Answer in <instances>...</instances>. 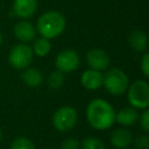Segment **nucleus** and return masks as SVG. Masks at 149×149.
I'll list each match as a JSON object with an SVG mask.
<instances>
[{
	"label": "nucleus",
	"instance_id": "1",
	"mask_svg": "<svg viewBox=\"0 0 149 149\" xmlns=\"http://www.w3.org/2000/svg\"><path fill=\"white\" fill-rule=\"evenodd\" d=\"M86 119L92 128L97 130H106L115 122V111L108 101L97 98L88 102Z\"/></svg>",
	"mask_w": 149,
	"mask_h": 149
},
{
	"label": "nucleus",
	"instance_id": "2",
	"mask_svg": "<svg viewBox=\"0 0 149 149\" xmlns=\"http://www.w3.org/2000/svg\"><path fill=\"white\" fill-rule=\"evenodd\" d=\"M65 17L62 13L56 10H49L43 13L36 23V30L42 37L52 40L59 36L65 29Z\"/></svg>",
	"mask_w": 149,
	"mask_h": 149
},
{
	"label": "nucleus",
	"instance_id": "3",
	"mask_svg": "<svg viewBox=\"0 0 149 149\" xmlns=\"http://www.w3.org/2000/svg\"><path fill=\"white\" fill-rule=\"evenodd\" d=\"M127 99L132 107L146 109L149 106V85L146 80H135L127 88Z\"/></svg>",
	"mask_w": 149,
	"mask_h": 149
},
{
	"label": "nucleus",
	"instance_id": "4",
	"mask_svg": "<svg viewBox=\"0 0 149 149\" xmlns=\"http://www.w3.org/2000/svg\"><path fill=\"white\" fill-rule=\"evenodd\" d=\"M102 85L105 86L106 91L109 94L121 95V94L126 93L128 85H129V80H128L127 74L122 70L113 68V69L108 70L106 72V74L104 76Z\"/></svg>",
	"mask_w": 149,
	"mask_h": 149
},
{
	"label": "nucleus",
	"instance_id": "5",
	"mask_svg": "<svg viewBox=\"0 0 149 149\" xmlns=\"http://www.w3.org/2000/svg\"><path fill=\"white\" fill-rule=\"evenodd\" d=\"M78 114L77 111L71 106L59 107L52 115V126L55 129L62 133L70 132L77 125Z\"/></svg>",
	"mask_w": 149,
	"mask_h": 149
},
{
	"label": "nucleus",
	"instance_id": "6",
	"mask_svg": "<svg viewBox=\"0 0 149 149\" xmlns=\"http://www.w3.org/2000/svg\"><path fill=\"white\" fill-rule=\"evenodd\" d=\"M33 56L34 54L31 47L26 43H20L10 49L8 55V62L16 70H24L30 65Z\"/></svg>",
	"mask_w": 149,
	"mask_h": 149
},
{
	"label": "nucleus",
	"instance_id": "7",
	"mask_svg": "<svg viewBox=\"0 0 149 149\" xmlns=\"http://www.w3.org/2000/svg\"><path fill=\"white\" fill-rule=\"evenodd\" d=\"M80 59L77 54V51L72 49H65L62 50L55 59V65L58 71L66 73V72H72L79 66Z\"/></svg>",
	"mask_w": 149,
	"mask_h": 149
},
{
	"label": "nucleus",
	"instance_id": "8",
	"mask_svg": "<svg viewBox=\"0 0 149 149\" xmlns=\"http://www.w3.org/2000/svg\"><path fill=\"white\" fill-rule=\"evenodd\" d=\"M86 62L90 69L97 70V71H102L106 70L109 66L111 59L108 54L99 48H93L87 51L86 54Z\"/></svg>",
	"mask_w": 149,
	"mask_h": 149
},
{
	"label": "nucleus",
	"instance_id": "9",
	"mask_svg": "<svg viewBox=\"0 0 149 149\" xmlns=\"http://www.w3.org/2000/svg\"><path fill=\"white\" fill-rule=\"evenodd\" d=\"M13 31L15 37L22 43L34 41L36 37V28L29 21H26V20L16 22L13 28Z\"/></svg>",
	"mask_w": 149,
	"mask_h": 149
},
{
	"label": "nucleus",
	"instance_id": "10",
	"mask_svg": "<svg viewBox=\"0 0 149 149\" xmlns=\"http://www.w3.org/2000/svg\"><path fill=\"white\" fill-rule=\"evenodd\" d=\"M102 80H104L102 73L100 71H97L93 69L85 70L80 76L81 85L86 90H90V91H94V90H98L99 87H101Z\"/></svg>",
	"mask_w": 149,
	"mask_h": 149
},
{
	"label": "nucleus",
	"instance_id": "11",
	"mask_svg": "<svg viewBox=\"0 0 149 149\" xmlns=\"http://www.w3.org/2000/svg\"><path fill=\"white\" fill-rule=\"evenodd\" d=\"M111 143L116 149H127L133 143V134L127 128H118L111 134Z\"/></svg>",
	"mask_w": 149,
	"mask_h": 149
},
{
	"label": "nucleus",
	"instance_id": "12",
	"mask_svg": "<svg viewBox=\"0 0 149 149\" xmlns=\"http://www.w3.org/2000/svg\"><path fill=\"white\" fill-rule=\"evenodd\" d=\"M37 9V0H14L13 12L22 19L31 17Z\"/></svg>",
	"mask_w": 149,
	"mask_h": 149
},
{
	"label": "nucleus",
	"instance_id": "13",
	"mask_svg": "<svg viewBox=\"0 0 149 149\" xmlns=\"http://www.w3.org/2000/svg\"><path fill=\"white\" fill-rule=\"evenodd\" d=\"M139 116L140 115L136 108L132 106H127L121 108L118 113H115V121L123 127H129L137 122Z\"/></svg>",
	"mask_w": 149,
	"mask_h": 149
},
{
	"label": "nucleus",
	"instance_id": "14",
	"mask_svg": "<svg viewBox=\"0 0 149 149\" xmlns=\"http://www.w3.org/2000/svg\"><path fill=\"white\" fill-rule=\"evenodd\" d=\"M128 43L130 48L134 49L135 51H140V52L146 51L148 44L147 35L142 30H134L128 36Z\"/></svg>",
	"mask_w": 149,
	"mask_h": 149
},
{
	"label": "nucleus",
	"instance_id": "15",
	"mask_svg": "<svg viewBox=\"0 0 149 149\" xmlns=\"http://www.w3.org/2000/svg\"><path fill=\"white\" fill-rule=\"evenodd\" d=\"M22 80L29 87H37L43 83V73L35 68H27L22 73Z\"/></svg>",
	"mask_w": 149,
	"mask_h": 149
},
{
	"label": "nucleus",
	"instance_id": "16",
	"mask_svg": "<svg viewBox=\"0 0 149 149\" xmlns=\"http://www.w3.org/2000/svg\"><path fill=\"white\" fill-rule=\"evenodd\" d=\"M31 50H33V54L37 55L38 57H45L51 50L50 40L42 37V36L34 40V44L31 47Z\"/></svg>",
	"mask_w": 149,
	"mask_h": 149
},
{
	"label": "nucleus",
	"instance_id": "17",
	"mask_svg": "<svg viewBox=\"0 0 149 149\" xmlns=\"http://www.w3.org/2000/svg\"><path fill=\"white\" fill-rule=\"evenodd\" d=\"M63 83H64V73L58 70L52 71L48 77V84L51 88L57 90L63 86Z\"/></svg>",
	"mask_w": 149,
	"mask_h": 149
},
{
	"label": "nucleus",
	"instance_id": "18",
	"mask_svg": "<svg viewBox=\"0 0 149 149\" xmlns=\"http://www.w3.org/2000/svg\"><path fill=\"white\" fill-rule=\"evenodd\" d=\"M81 149H106L105 143L97 137H86L80 143Z\"/></svg>",
	"mask_w": 149,
	"mask_h": 149
},
{
	"label": "nucleus",
	"instance_id": "19",
	"mask_svg": "<svg viewBox=\"0 0 149 149\" xmlns=\"http://www.w3.org/2000/svg\"><path fill=\"white\" fill-rule=\"evenodd\" d=\"M9 149H35V146L33 141L29 140L28 137L19 136L12 142Z\"/></svg>",
	"mask_w": 149,
	"mask_h": 149
},
{
	"label": "nucleus",
	"instance_id": "20",
	"mask_svg": "<svg viewBox=\"0 0 149 149\" xmlns=\"http://www.w3.org/2000/svg\"><path fill=\"white\" fill-rule=\"evenodd\" d=\"M133 142L135 143L137 149H148L149 148V137H148L147 133L139 135L135 140H133Z\"/></svg>",
	"mask_w": 149,
	"mask_h": 149
},
{
	"label": "nucleus",
	"instance_id": "21",
	"mask_svg": "<svg viewBox=\"0 0 149 149\" xmlns=\"http://www.w3.org/2000/svg\"><path fill=\"white\" fill-rule=\"evenodd\" d=\"M61 149H80V142L74 137H68L62 142Z\"/></svg>",
	"mask_w": 149,
	"mask_h": 149
},
{
	"label": "nucleus",
	"instance_id": "22",
	"mask_svg": "<svg viewBox=\"0 0 149 149\" xmlns=\"http://www.w3.org/2000/svg\"><path fill=\"white\" fill-rule=\"evenodd\" d=\"M140 118V125H141V128L144 130V133H148L149 132V112L148 109H143V113L139 116Z\"/></svg>",
	"mask_w": 149,
	"mask_h": 149
},
{
	"label": "nucleus",
	"instance_id": "23",
	"mask_svg": "<svg viewBox=\"0 0 149 149\" xmlns=\"http://www.w3.org/2000/svg\"><path fill=\"white\" fill-rule=\"evenodd\" d=\"M141 70L146 78L149 77V54L146 52L141 58Z\"/></svg>",
	"mask_w": 149,
	"mask_h": 149
},
{
	"label": "nucleus",
	"instance_id": "24",
	"mask_svg": "<svg viewBox=\"0 0 149 149\" xmlns=\"http://www.w3.org/2000/svg\"><path fill=\"white\" fill-rule=\"evenodd\" d=\"M1 43H2V34L0 33V45H1Z\"/></svg>",
	"mask_w": 149,
	"mask_h": 149
},
{
	"label": "nucleus",
	"instance_id": "25",
	"mask_svg": "<svg viewBox=\"0 0 149 149\" xmlns=\"http://www.w3.org/2000/svg\"><path fill=\"white\" fill-rule=\"evenodd\" d=\"M2 140V132H1V129H0V141Z\"/></svg>",
	"mask_w": 149,
	"mask_h": 149
}]
</instances>
